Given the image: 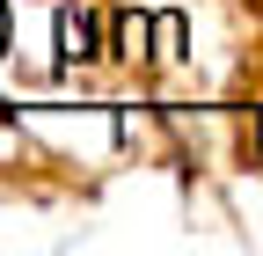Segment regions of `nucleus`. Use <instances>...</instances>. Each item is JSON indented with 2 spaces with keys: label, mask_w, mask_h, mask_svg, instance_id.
I'll use <instances>...</instances> for the list:
<instances>
[{
  "label": "nucleus",
  "mask_w": 263,
  "mask_h": 256,
  "mask_svg": "<svg viewBox=\"0 0 263 256\" xmlns=\"http://www.w3.org/2000/svg\"><path fill=\"white\" fill-rule=\"evenodd\" d=\"M59 37H66V59H95V22H88V15H81V22L66 15V22H59Z\"/></svg>",
  "instance_id": "f257e3e1"
},
{
  "label": "nucleus",
  "mask_w": 263,
  "mask_h": 256,
  "mask_svg": "<svg viewBox=\"0 0 263 256\" xmlns=\"http://www.w3.org/2000/svg\"><path fill=\"white\" fill-rule=\"evenodd\" d=\"M0 51H8V0H0Z\"/></svg>",
  "instance_id": "f03ea898"
}]
</instances>
